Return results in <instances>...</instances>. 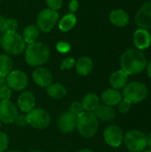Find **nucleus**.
<instances>
[{
    "label": "nucleus",
    "mask_w": 151,
    "mask_h": 152,
    "mask_svg": "<svg viewBox=\"0 0 151 152\" xmlns=\"http://www.w3.org/2000/svg\"><path fill=\"white\" fill-rule=\"evenodd\" d=\"M120 65L121 69L128 76L137 75L146 69L147 59L142 51L136 48H130L121 55Z\"/></svg>",
    "instance_id": "nucleus-1"
},
{
    "label": "nucleus",
    "mask_w": 151,
    "mask_h": 152,
    "mask_svg": "<svg viewBox=\"0 0 151 152\" xmlns=\"http://www.w3.org/2000/svg\"><path fill=\"white\" fill-rule=\"evenodd\" d=\"M50 57L48 46L42 42L28 44L25 49V61L32 67H39L44 64Z\"/></svg>",
    "instance_id": "nucleus-2"
},
{
    "label": "nucleus",
    "mask_w": 151,
    "mask_h": 152,
    "mask_svg": "<svg viewBox=\"0 0 151 152\" xmlns=\"http://www.w3.org/2000/svg\"><path fill=\"white\" fill-rule=\"evenodd\" d=\"M78 133L85 138L94 136L99 128V120L93 112L84 111L77 118V126Z\"/></svg>",
    "instance_id": "nucleus-3"
},
{
    "label": "nucleus",
    "mask_w": 151,
    "mask_h": 152,
    "mask_svg": "<svg viewBox=\"0 0 151 152\" xmlns=\"http://www.w3.org/2000/svg\"><path fill=\"white\" fill-rule=\"evenodd\" d=\"M1 46L8 54L18 55L25 51L27 43L17 32H4L1 37Z\"/></svg>",
    "instance_id": "nucleus-4"
},
{
    "label": "nucleus",
    "mask_w": 151,
    "mask_h": 152,
    "mask_svg": "<svg viewBox=\"0 0 151 152\" xmlns=\"http://www.w3.org/2000/svg\"><path fill=\"white\" fill-rule=\"evenodd\" d=\"M148 89L143 83L133 81L127 84L123 90V100L130 102L131 104H137L142 102L147 98Z\"/></svg>",
    "instance_id": "nucleus-5"
},
{
    "label": "nucleus",
    "mask_w": 151,
    "mask_h": 152,
    "mask_svg": "<svg viewBox=\"0 0 151 152\" xmlns=\"http://www.w3.org/2000/svg\"><path fill=\"white\" fill-rule=\"evenodd\" d=\"M126 149L131 152H142L147 148V135L139 130H130L124 134Z\"/></svg>",
    "instance_id": "nucleus-6"
},
{
    "label": "nucleus",
    "mask_w": 151,
    "mask_h": 152,
    "mask_svg": "<svg viewBox=\"0 0 151 152\" xmlns=\"http://www.w3.org/2000/svg\"><path fill=\"white\" fill-rule=\"evenodd\" d=\"M59 19L57 11L50 8L43 9L36 17V27L43 32H50L56 25Z\"/></svg>",
    "instance_id": "nucleus-7"
},
{
    "label": "nucleus",
    "mask_w": 151,
    "mask_h": 152,
    "mask_svg": "<svg viewBox=\"0 0 151 152\" xmlns=\"http://www.w3.org/2000/svg\"><path fill=\"white\" fill-rule=\"evenodd\" d=\"M28 124L36 129H44L49 126L51 117L49 113L42 108H34L27 115Z\"/></svg>",
    "instance_id": "nucleus-8"
},
{
    "label": "nucleus",
    "mask_w": 151,
    "mask_h": 152,
    "mask_svg": "<svg viewBox=\"0 0 151 152\" xmlns=\"http://www.w3.org/2000/svg\"><path fill=\"white\" fill-rule=\"evenodd\" d=\"M28 84V76L21 70H12L6 76V85L12 90L22 91Z\"/></svg>",
    "instance_id": "nucleus-9"
},
{
    "label": "nucleus",
    "mask_w": 151,
    "mask_h": 152,
    "mask_svg": "<svg viewBox=\"0 0 151 152\" xmlns=\"http://www.w3.org/2000/svg\"><path fill=\"white\" fill-rule=\"evenodd\" d=\"M103 138L105 142L113 147H119L124 141V133L117 126H109L103 132Z\"/></svg>",
    "instance_id": "nucleus-10"
},
{
    "label": "nucleus",
    "mask_w": 151,
    "mask_h": 152,
    "mask_svg": "<svg viewBox=\"0 0 151 152\" xmlns=\"http://www.w3.org/2000/svg\"><path fill=\"white\" fill-rule=\"evenodd\" d=\"M18 117L16 106L11 100L0 102V121L4 124H12Z\"/></svg>",
    "instance_id": "nucleus-11"
},
{
    "label": "nucleus",
    "mask_w": 151,
    "mask_h": 152,
    "mask_svg": "<svg viewBox=\"0 0 151 152\" xmlns=\"http://www.w3.org/2000/svg\"><path fill=\"white\" fill-rule=\"evenodd\" d=\"M134 20L136 25L141 28H151V1L143 4L139 8Z\"/></svg>",
    "instance_id": "nucleus-12"
},
{
    "label": "nucleus",
    "mask_w": 151,
    "mask_h": 152,
    "mask_svg": "<svg viewBox=\"0 0 151 152\" xmlns=\"http://www.w3.org/2000/svg\"><path fill=\"white\" fill-rule=\"evenodd\" d=\"M77 117L73 115L69 110L61 114L57 121L59 130L62 134H69L73 132L77 126Z\"/></svg>",
    "instance_id": "nucleus-13"
},
{
    "label": "nucleus",
    "mask_w": 151,
    "mask_h": 152,
    "mask_svg": "<svg viewBox=\"0 0 151 152\" xmlns=\"http://www.w3.org/2000/svg\"><path fill=\"white\" fill-rule=\"evenodd\" d=\"M133 44L136 49L142 51L149 48L151 45V35L150 31L145 28H137L133 35Z\"/></svg>",
    "instance_id": "nucleus-14"
},
{
    "label": "nucleus",
    "mask_w": 151,
    "mask_h": 152,
    "mask_svg": "<svg viewBox=\"0 0 151 152\" xmlns=\"http://www.w3.org/2000/svg\"><path fill=\"white\" fill-rule=\"evenodd\" d=\"M32 77L34 82L41 87H47L53 82V75L51 71L44 67H37L33 71Z\"/></svg>",
    "instance_id": "nucleus-15"
},
{
    "label": "nucleus",
    "mask_w": 151,
    "mask_h": 152,
    "mask_svg": "<svg viewBox=\"0 0 151 152\" xmlns=\"http://www.w3.org/2000/svg\"><path fill=\"white\" fill-rule=\"evenodd\" d=\"M18 107L19 109L26 113H28L35 108L36 105V98L33 93L29 91L22 92L18 97Z\"/></svg>",
    "instance_id": "nucleus-16"
},
{
    "label": "nucleus",
    "mask_w": 151,
    "mask_h": 152,
    "mask_svg": "<svg viewBox=\"0 0 151 152\" xmlns=\"http://www.w3.org/2000/svg\"><path fill=\"white\" fill-rule=\"evenodd\" d=\"M129 14L123 9H115L109 13V20L110 22L118 28L125 27L129 23Z\"/></svg>",
    "instance_id": "nucleus-17"
},
{
    "label": "nucleus",
    "mask_w": 151,
    "mask_h": 152,
    "mask_svg": "<svg viewBox=\"0 0 151 152\" xmlns=\"http://www.w3.org/2000/svg\"><path fill=\"white\" fill-rule=\"evenodd\" d=\"M101 101L103 104H106L108 106H116L118 105V103L122 101L123 97L122 94L119 93L118 90L109 88L106 89L101 95Z\"/></svg>",
    "instance_id": "nucleus-18"
},
{
    "label": "nucleus",
    "mask_w": 151,
    "mask_h": 152,
    "mask_svg": "<svg viewBox=\"0 0 151 152\" xmlns=\"http://www.w3.org/2000/svg\"><path fill=\"white\" fill-rule=\"evenodd\" d=\"M128 82V75L122 69L113 72L109 77V84L113 89L119 90L124 88Z\"/></svg>",
    "instance_id": "nucleus-19"
},
{
    "label": "nucleus",
    "mask_w": 151,
    "mask_h": 152,
    "mask_svg": "<svg viewBox=\"0 0 151 152\" xmlns=\"http://www.w3.org/2000/svg\"><path fill=\"white\" fill-rule=\"evenodd\" d=\"M93 114L98 120L101 121H109L115 118L116 112L111 106L106 104H99L98 107L93 110Z\"/></svg>",
    "instance_id": "nucleus-20"
},
{
    "label": "nucleus",
    "mask_w": 151,
    "mask_h": 152,
    "mask_svg": "<svg viewBox=\"0 0 151 152\" xmlns=\"http://www.w3.org/2000/svg\"><path fill=\"white\" fill-rule=\"evenodd\" d=\"M76 69L77 72L81 76L89 75L93 68V62L92 59L88 56H83L76 61Z\"/></svg>",
    "instance_id": "nucleus-21"
},
{
    "label": "nucleus",
    "mask_w": 151,
    "mask_h": 152,
    "mask_svg": "<svg viewBox=\"0 0 151 152\" xmlns=\"http://www.w3.org/2000/svg\"><path fill=\"white\" fill-rule=\"evenodd\" d=\"M83 109L85 111L93 112V110L98 107L100 104V98L97 94L93 93H89L85 94L81 102Z\"/></svg>",
    "instance_id": "nucleus-22"
},
{
    "label": "nucleus",
    "mask_w": 151,
    "mask_h": 152,
    "mask_svg": "<svg viewBox=\"0 0 151 152\" xmlns=\"http://www.w3.org/2000/svg\"><path fill=\"white\" fill-rule=\"evenodd\" d=\"M48 95L53 99H61L67 94V89L61 83H53L46 87Z\"/></svg>",
    "instance_id": "nucleus-23"
},
{
    "label": "nucleus",
    "mask_w": 151,
    "mask_h": 152,
    "mask_svg": "<svg viewBox=\"0 0 151 152\" xmlns=\"http://www.w3.org/2000/svg\"><path fill=\"white\" fill-rule=\"evenodd\" d=\"M77 24V17L74 13H68L59 21V28L63 32L69 31Z\"/></svg>",
    "instance_id": "nucleus-24"
},
{
    "label": "nucleus",
    "mask_w": 151,
    "mask_h": 152,
    "mask_svg": "<svg viewBox=\"0 0 151 152\" xmlns=\"http://www.w3.org/2000/svg\"><path fill=\"white\" fill-rule=\"evenodd\" d=\"M39 37V29L35 25H28L23 30L22 37L27 44H31L36 42Z\"/></svg>",
    "instance_id": "nucleus-25"
},
{
    "label": "nucleus",
    "mask_w": 151,
    "mask_h": 152,
    "mask_svg": "<svg viewBox=\"0 0 151 152\" xmlns=\"http://www.w3.org/2000/svg\"><path fill=\"white\" fill-rule=\"evenodd\" d=\"M12 70V61L7 54H0V76L6 77Z\"/></svg>",
    "instance_id": "nucleus-26"
},
{
    "label": "nucleus",
    "mask_w": 151,
    "mask_h": 152,
    "mask_svg": "<svg viewBox=\"0 0 151 152\" xmlns=\"http://www.w3.org/2000/svg\"><path fill=\"white\" fill-rule=\"evenodd\" d=\"M18 22L15 19L9 18L5 20V32H16Z\"/></svg>",
    "instance_id": "nucleus-27"
},
{
    "label": "nucleus",
    "mask_w": 151,
    "mask_h": 152,
    "mask_svg": "<svg viewBox=\"0 0 151 152\" xmlns=\"http://www.w3.org/2000/svg\"><path fill=\"white\" fill-rule=\"evenodd\" d=\"M69 111L75 115L76 117H78L80 114H82L85 110L83 109V106L81 104V102H74L71 103L70 107H69Z\"/></svg>",
    "instance_id": "nucleus-28"
},
{
    "label": "nucleus",
    "mask_w": 151,
    "mask_h": 152,
    "mask_svg": "<svg viewBox=\"0 0 151 152\" xmlns=\"http://www.w3.org/2000/svg\"><path fill=\"white\" fill-rule=\"evenodd\" d=\"M76 65V61L74 58L72 57H67L65 58L61 63V66H60V69L61 70H66V69H70L71 68H73L74 66Z\"/></svg>",
    "instance_id": "nucleus-29"
},
{
    "label": "nucleus",
    "mask_w": 151,
    "mask_h": 152,
    "mask_svg": "<svg viewBox=\"0 0 151 152\" xmlns=\"http://www.w3.org/2000/svg\"><path fill=\"white\" fill-rule=\"evenodd\" d=\"M12 97V89L7 86H2L0 87V99L1 101L10 100Z\"/></svg>",
    "instance_id": "nucleus-30"
},
{
    "label": "nucleus",
    "mask_w": 151,
    "mask_h": 152,
    "mask_svg": "<svg viewBox=\"0 0 151 152\" xmlns=\"http://www.w3.org/2000/svg\"><path fill=\"white\" fill-rule=\"evenodd\" d=\"M9 139L6 134L0 132V152H4L8 148Z\"/></svg>",
    "instance_id": "nucleus-31"
},
{
    "label": "nucleus",
    "mask_w": 151,
    "mask_h": 152,
    "mask_svg": "<svg viewBox=\"0 0 151 152\" xmlns=\"http://www.w3.org/2000/svg\"><path fill=\"white\" fill-rule=\"evenodd\" d=\"M56 49L61 53H67L71 50V45L64 41H61L56 45Z\"/></svg>",
    "instance_id": "nucleus-32"
},
{
    "label": "nucleus",
    "mask_w": 151,
    "mask_h": 152,
    "mask_svg": "<svg viewBox=\"0 0 151 152\" xmlns=\"http://www.w3.org/2000/svg\"><path fill=\"white\" fill-rule=\"evenodd\" d=\"M45 2H46V4L48 5V8L54 10V11L61 9L62 6V3H63L62 0H45Z\"/></svg>",
    "instance_id": "nucleus-33"
},
{
    "label": "nucleus",
    "mask_w": 151,
    "mask_h": 152,
    "mask_svg": "<svg viewBox=\"0 0 151 152\" xmlns=\"http://www.w3.org/2000/svg\"><path fill=\"white\" fill-rule=\"evenodd\" d=\"M130 108H131V103L128 102H126V101H125V100H122L118 103V110L122 114L127 113L130 110Z\"/></svg>",
    "instance_id": "nucleus-34"
},
{
    "label": "nucleus",
    "mask_w": 151,
    "mask_h": 152,
    "mask_svg": "<svg viewBox=\"0 0 151 152\" xmlns=\"http://www.w3.org/2000/svg\"><path fill=\"white\" fill-rule=\"evenodd\" d=\"M18 126H26L28 125V120H27V116L25 115H18L15 122H14Z\"/></svg>",
    "instance_id": "nucleus-35"
},
{
    "label": "nucleus",
    "mask_w": 151,
    "mask_h": 152,
    "mask_svg": "<svg viewBox=\"0 0 151 152\" xmlns=\"http://www.w3.org/2000/svg\"><path fill=\"white\" fill-rule=\"evenodd\" d=\"M79 7V3L77 0H70L69 4V10L70 13H75Z\"/></svg>",
    "instance_id": "nucleus-36"
},
{
    "label": "nucleus",
    "mask_w": 151,
    "mask_h": 152,
    "mask_svg": "<svg viewBox=\"0 0 151 152\" xmlns=\"http://www.w3.org/2000/svg\"><path fill=\"white\" fill-rule=\"evenodd\" d=\"M5 20L4 16L0 15V33L5 32Z\"/></svg>",
    "instance_id": "nucleus-37"
},
{
    "label": "nucleus",
    "mask_w": 151,
    "mask_h": 152,
    "mask_svg": "<svg viewBox=\"0 0 151 152\" xmlns=\"http://www.w3.org/2000/svg\"><path fill=\"white\" fill-rule=\"evenodd\" d=\"M147 73H148V76H149V77L151 78V61L147 64Z\"/></svg>",
    "instance_id": "nucleus-38"
},
{
    "label": "nucleus",
    "mask_w": 151,
    "mask_h": 152,
    "mask_svg": "<svg viewBox=\"0 0 151 152\" xmlns=\"http://www.w3.org/2000/svg\"><path fill=\"white\" fill-rule=\"evenodd\" d=\"M6 85V77L0 76V86Z\"/></svg>",
    "instance_id": "nucleus-39"
},
{
    "label": "nucleus",
    "mask_w": 151,
    "mask_h": 152,
    "mask_svg": "<svg viewBox=\"0 0 151 152\" xmlns=\"http://www.w3.org/2000/svg\"><path fill=\"white\" fill-rule=\"evenodd\" d=\"M147 146H149L150 150H151V132L147 136Z\"/></svg>",
    "instance_id": "nucleus-40"
},
{
    "label": "nucleus",
    "mask_w": 151,
    "mask_h": 152,
    "mask_svg": "<svg viewBox=\"0 0 151 152\" xmlns=\"http://www.w3.org/2000/svg\"><path fill=\"white\" fill-rule=\"evenodd\" d=\"M77 152H93V151H91V150H88V149H84V150H81V151H79Z\"/></svg>",
    "instance_id": "nucleus-41"
},
{
    "label": "nucleus",
    "mask_w": 151,
    "mask_h": 152,
    "mask_svg": "<svg viewBox=\"0 0 151 152\" xmlns=\"http://www.w3.org/2000/svg\"><path fill=\"white\" fill-rule=\"evenodd\" d=\"M142 152H151V150H144Z\"/></svg>",
    "instance_id": "nucleus-42"
},
{
    "label": "nucleus",
    "mask_w": 151,
    "mask_h": 152,
    "mask_svg": "<svg viewBox=\"0 0 151 152\" xmlns=\"http://www.w3.org/2000/svg\"><path fill=\"white\" fill-rule=\"evenodd\" d=\"M30 152H42V151H32Z\"/></svg>",
    "instance_id": "nucleus-43"
},
{
    "label": "nucleus",
    "mask_w": 151,
    "mask_h": 152,
    "mask_svg": "<svg viewBox=\"0 0 151 152\" xmlns=\"http://www.w3.org/2000/svg\"><path fill=\"white\" fill-rule=\"evenodd\" d=\"M8 152H20V151H8Z\"/></svg>",
    "instance_id": "nucleus-44"
},
{
    "label": "nucleus",
    "mask_w": 151,
    "mask_h": 152,
    "mask_svg": "<svg viewBox=\"0 0 151 152\" xmlns=\"http://www.w3.org/2000/svg\"><path fill=\"white\" fill-rule=\"evenodd\" d=\"M0 46H1V37H0Z\"/></svg>",
    "instance_id": "nucleus-45"
},
{
    "label": "nucleus",
    "mask_w": 151,
    "mask_h": 152,
    "mask_svg": "<svg viewBox=\"0 0 151 152\" xmlns=\"http://www.w3.org/2000/svg\"><path fill=\"white\" fill-rule=\"evenodd\" d=\"M0 128H1V121H0Z\"/></svg>",
    "instance_id": "nucleus-46"
},
{
    "label": "nucleus",
    "mask_w": 151,
    "mask_h": 152,
    "mask_svg": "<svg viewBox=\"0 0 151 152\" xmlns=\"http://www.w3.org/2000/svg\"><path fill=\"white\" fill-rule=\"evenodd\" d=\"M0 1H2V0H0Z\"/></svg>",
    "instance_id": "nucleus-47"
},
{
    "label": "nucleus",
    "mask_w": 151,
    "mask_h": 152,
    "mask_svg": "<svg viewBox=\"0 0 151 152\" xmlns=\"http://www.w3.org/2000/svg\"><path fill=\"white\" fill-rule=\"evenodd\" d=\"M0 87H1V86H0Z\"/></svg>",
    "instance_id": "nucleus-48"
}]
</instances>
